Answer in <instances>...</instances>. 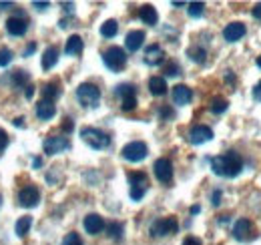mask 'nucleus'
<instances>
[{
    "label": "nucleus",
    "mask_w": 261,
    "mask_h": 245,
    "mask_svg": "<svg viewBox=\"0 0 261 245\" xmlns=\"http://www.w3.org/2000/svg\"><path fill=\"white\" fill-rule=\"evenodd\" d=\"M211 171L217 177L233 179L243 171V159L237 151H227L223 155H217L211 159Z\"/></svg>",
    "instance_id": "nucleus-1"
},
{
    "label": "nucleus",
    "mask_w": 261,
    "mask_h": 245,
    "mask_svg": "<svg viewBox=\"0 0 261 245\" xmlns=\"http://www.w3.org/2000/svg\"><path fill=\"white\" fill-rule=\"evenodd\" d=\"M81 139L89 147H93L97 151H102V149L111 147V137L105 131L97 129V127H85V129H81Z\"/></svg>",
    "instance_id": "nucleus-2"
},
{
    "label": "nucleus",
    "mask_w": 261,
    "mask_h": 245,
    "mask_svg": "<svg viewBox=\"0 0 261 245\" xmlns=\"http://www.w3.org/2000/svg\"><path fill=\"white\" fill-rule=\"evenodd\" d=\"M102 62L109 70L113 72H121L125 66H127V53L121 48V46H109L105 53H102Z\"/></svg>",
    "instance_id": "nucleus-3"
},
{
    "label": "nucleus",
    "mask_w": 261,
    "mask_h": 245,
    "mask_svg": "<svg viewBox=\"0 0 261 245\" xmlns=\"http://www.w3.org/2000/svg\"><path fill=\"white\" fill-rule=\"evenodd\" d=\"M76 99L83 107H97L100 103V89L93 83H83L76 89Z\"/></svg>",
    "instance_id": "nucleus-4"
},
{
    "label": "nucleus",
    "mask_w": 261,
    "mask_h": 245,
    "mask_svg": "<svg viewBox=\"0 0 261 245\" xmlns=\"http://www.w3.org/2000/svg\"><path fill=\"white\" fill-rule=\"evenodd\" d=\"M115 92H117V96H121V109L125 113L137 109V87L135 85H130V83L117 85Z\"/></svg>",
    "instance_id": "nucleus-5"
},
{
    "label": "nucleus",
    "mask_w": 261,
    "mask_h": 245,
    "mask_svg": "<svg viewBox=\"0 0 261 245\" xmlns=\"http://www.w3.org/2000/svg\"><path fill=\"white\" fill-rule=\"evenodd\" d=\"M179 229V223L175 217H161V219H155L149 227V233L153 237H165V235H171V233H177Z\"/></svg>",
    "instance_id": "nucleus-6"
},
{
    "label": "nucleus",
    "mask_w": 261,
    "mask_h": 245,
    "mask_svg": "<svg viewBox=\"0 0 261 245\" xmlns=\"http://www.w3.org/2000/svg\"><path fill=\"white\" fill-rule=\"evenodd\" d=\"M123 159H127L129 163H141L143 159H147V155H149V147H147V143H143V141H130L127 143L125 147H123Z\"/></svg>",
    "instance_id": "nucleus-7"
},
{
    "label": "nucleus",
    "mask_w": 261,
    "mask_h": 245,
    "mask_svg": "<svg viewBox=\"0 0 261 245\" xmlns=\"http://www.w3.org/2000/svg\"><path fill=\"white\" fill-rule=\"evenodd\" d=\"M129 183H130V199L133 201H141L147 193V175L143 171H135V173H129Z\"/></svg>",
    "instance_id": "nucleus-8"
},
{
    "label": "nucleus",
    "mask_w": 261,
    "mask_h": 245,
    "mask_svg": "<svg viewBox=\"0 0 261 245\" xmlns=\"http://www.w3.org/2000/svg\"><path fill=\"white\" fill-rule=\"evenodd\" d=\"M42 147H44L46 155H59L66 149H70V141H68V137H63V135H50L44 139Z\"/></svg>",
    "instance_id": "nucleus-9"
},
{
    "label": "nucleus",
    "mask_w": 261,
    "mask_h": 245,
    "mask_svg": "<svg viewBox=\"0 0 261 245\" xmlns=\"http://www.w3.org/2000/svg\"><path fill=\"white\" fill-rule=\"evenodd\" d=\"M18 203H20L22 207H27V209L36 207V205L40 203V191H38V187H34V185L22 187V189L18 191Z\"/></svg>",
    "instance_id": "nucleus-10"
},
{
    "label": "nucleus",
    "mask_w": 261,
    "mask_h": 245,
    "mask_svg": "<svg viewBox=\"0 0 261 245\" xmlns=\"http://www.w3.org/2000/svg\"><path fill=\"white\" fill-rule=\"evenodd\" d=\"M153 171H155V177H157L161 183L169 185L173 181V163H171L167 157H161V159L155 161Z\"/></svg>",
    "instance_id": "nucleus-11"
},
{
    "label": "nucleus",
    "mask_w": 261,
    "mask_h": 245,
    "mask_svg": "<svg viewBox=\"0 0 261 245\" xmlns=\"http://www.w3.org/2000/svg\"><path fill=\"white\" fill-rule=\"evenodd\" d=\"M251 231H253V225H251V221L247 217H241V219H237L233 223V237L237 241H249Z\"/></svg>",
    "instance_id": "nucleus-12"
},
{
    "label": "nucleus",
    "mask_w": 261,
    "mask_h": 245,
    "mask_svg": "<svg viewBox=\"0 0 261 245\" xmlns=\"http://www.w3.org/2000/svg\"><path fill=\"white\" fill-rule=\"evenodd\" d=\"M213 139V131L207 127V125H195L191 131H189V141L193 145H203L207 141Z\"/></svg>",
    "instance_id": "nucleus-13"
},
{
    "label": "nucleus",
    "mask_w": 261,
    "mask_h": 245,
    "mask_svg": "<svg viewBox=\"0 0 261 245\" xmlns=\"http://www.w3.org/2000/svg\"><path fill=\"white\" fill-rule=\"evenodd\" d=\"M29 31V22L24 16H10L6 20V32L12 36H24Z\"/></svg>",
    "instance_id": "nucleus-14"
},
{
    "label": "nucleus",
    "mask_w": 261,
    "mask_h": 245,
    "mask_svg": "<svg viewBox=\"0 0 261 245\" xmlns=\"http://www.w3.org/2000/svg\"><path fill=\"white\" fill-rule=\"evenodd\" d=\"M245 24L243 22H229L227 27L223 29V38L227 40V42H237V40H241L243 36H245Z\"/></svg>",
    "instance_id": "nucleus-15"
},
{
    "label": "nucleus",
    "mask_w": 261,
    "mask_h": 245,
    "mask_svg": "<svg viewBox=\"0 0 261 245\" xmlns=\"http://www.w3.org/2000/svg\"><path fill=\"white\" fill-rule=\"evenodd\" d=\"M163 62H165V51L159 44L147 46V51H145V64H149V66H159V64H163Z\"/></svg>",
    "instance_id": "nucleus-16"
},
{
    "label": "nucleus",
    "mask_w": 261,
    "mask_h": 245,
    "mask_svg": "<svg viewBox=\"0 0 261 245\" xmlns=\"http://www.w3.org/2000/svg\"><path fill=\"white\" fill-rule=\"evenodd\" d=\"M83 225H85V231H87L89 235H98V233L105 229V221H102V217L97 213L87 215L85 221H83Z\"/></svg>",
    "instance_id": "nucleus-17"
},
{
    "label": "nucleus",
    "mask_w": 261,
    "mask_h": 245,
    "mask_svg": "<svg viewBox=\"0 0 261 245\" xmlns=\"http://www.w3.org/2000/svg\"><path fill=\"white\" fill-rule=\"evenodd\" d=\"M191 99H193V91L187 87V85H177V87H173V103L175 105H189L191 103Z\"/></svg>",
    "instance_id": "nucleus-18"
},
{
    "label": "nucleus",
    "mask_w": 261,
    "mask_h": 245,
    "mask_svg": "<svg viewBox=\"0 0 261 245\" xmlns=\"http://www.w3.org/2000/svg\"><path fill=\"white\" fill-rule=\"evenodd\" d=\"M145 32L143 31H130L127 36H125V46H127V51L130 53H137L143 44H145Z\"/></svg>",
    "instance_id": "nucleus-19"
},
{
    "label": "nucleus",
    "mask_w": 261,
    "mask_h": 245,
    "mask_svg": "<svg viewBox=\"0 0 261 245\" xmlns=\"http://www.w3.org/2000/svg\"><path fill=\"white\" fill-rule=\"evenodd\" d=\"M139 18H141L145 24L155 27V24H157V20H159L157 8H155V6H151V4H143V6L139 8Z\"/></svg>",
    "instance_id": "nucleus-20"
},
{
    "label": "nucleus",
    "mask_w": 261,
    "mask_h": 245,
    "mask_svg": "<svg viewBox=\"0 0 261 245\" xmlns=\"http://www.w3.org/2000/svg\"><path fill=\"white\" fill-rule=\"evenodd\" d=\"M55 113H57L55 103H50V101H38V105H36V117L40 121H50L55 117Z\"/></svg>",
    "instance_id": "nucleus-21"
},
{
    "label": "nucleus",
    "mask_w": 261,
    "mask_h": 245,
    "mask_svg": "<svg viewBox=\"0 0 261 245\" xmlns=\"http://www.w3.org/2000/svg\"><path fill=\"white\" fill-rule=\"evenodd\" d=\"M83 48H85V42H83V38L79 34L68 36V40H66L65 44V53L68 57H79L83 53Z\"/></svg>",
    "instance_id": "nucleus-22"
},
{
    "label": "nucleus",
    "mask_w": 261,
    "mask_h": 245,
    "mask_svg": "<svg viewBox=\"0 0 261 245\" xmlns=\"http://www.w3.org/2000/svg\"><path fill=\"white\" fill-rule=\"evenodd\" d=\"M57 62H59V48H57V46H48V48L42 53V61H40L42 68H44V70H50Z\"/></svg>",
    "instance_id": "nucleus-23"
},
{
    "label": "nucleus",
    "mask_w": 261,
    "mask_h": 245,
    "mask_svg": "<svg viewBox=\"0 0 261 245\" xmlns=\"http://www.w3.org/2000/svg\"><path fill=\"white\" fill-rule=\"evenodd\" d=\"M42 101H50V103H55L59 96H61V85L59 83H46L44 87H42Z\"/></svg>",
    "instance_id": "nucleus-24"
},
{
    "label": "nucleus",
    "mask_w": 261,
    "mask_h": 245,
    "mask_svg": "<svg viewBox=\"0 0 261 245\" xmlns=\"http://www.w3.org/2000/svg\"><path fill=\"white\" fill-rule=\"evenodd\" d=\"M149 91L155 96H163L167 92V83H165L163 77H151L149 79Z\"/></svg>",
    "instance_id": "nucleus-25"
},
{
    "label": "nucleus",
    "mask_w": 261,
    "mask_h": 245,
    "mask_svg": "<svg viewBox=\"0 0 261 245\" xmlns=\"http://www.w3.org/2000/svg\"><path fill=\"white\" fill-rule=\"evenodd\" d=\"M31 225H33V217H31V215H22V217L16 221V227H14L16 235H18V237H24V235L31 231Z\"/></svg>",
    "instance_id": "nucleus-26"
},
{
    "label": "nucleus",
    "mask_w": 261,
    "mask_h": 245,
    "mask_svg": "<svg viewBox=\"0 0 261 245\" xmlns=\"http://www.w3.org/2000/svg\"><path fill=\"white\" fill-rule=\"evenodd\" d=\"M209 109H211L213 115H223V113L229 109V101L227 99H223V96H213Z\"/></svg>",
    "instance_id": "nucleus-27"
},
{
    "label": "nucleus",
    "mask_w": 261,
    "mask_h": 245,
    "mask_svg": "<svg viewBox=\"0 0 261 245\" xmlns=\"http://www.w3.org/2000/svg\"><path fill=\"white\" fill-rule=\"evenodd\" d=\"M187 57H191V61L197 64H205L207 61V51L203 46H189L187 48Z\"/></svg>",
    "instance_id": "nucleus-28"
},
{
    "label": "nucleus",
    "mask_w": 261,
    "mask_h": 245,
    "mask_svg": "<svg viewBox=\"0 0 261 245\" xmlns=\"http://www.w3.org/2000/svg\"><path fill=\"white\" fill-rule=\"evenodd\" d=\"M29 81H31V77H29V72H27V70H14V72H12V77H10V83H12L14 87H18V89H22Z\"/></svg>",
    "instance_id": "nucleus-29"
},
{
    "label": "nucleus",
    "mask_w": 261,
    "mask_h": 245,
    "mask_svg": "<svg viewBox=\"0 0 261 245\" xmlns=\"http://www.w3.org/2000/svg\"><path fill=\"white\" fill-rule=\"evenodd\" d=\"M123 231H125V227H123V223H119V221H113V223H109L107 225V235L111 237V239H121L123 237Z\"/></svg>",
    "instance_id": "nucleus-30"
},
{
    "label": "nucleus",
    "mask_w": 261,
    "mask_h": 245,
    "mask_svg": "<svg viewBox=\"0 0 261 245\" xmlns=\"http://www.w3.org/2000/svg\"><path fill=\"white\" fill-rule=\"evenodd\" d=\"M119 32V24H117V20H105L102 22V27H100V34L105 36V38H113L115 34Z\"/></svg>",
    "instance_id": "nucleus-31"
},
{
    "label": "nucleus",
    "mask_w": 261,
    "mask_h": 245,
    "mask_svg": "<svg viewBox=\"0 0 261 245\" xmlns=\"http://www.w3.org/2000/svg\"><path fill=\"white\" fill-rule=\"evenodd\" d=\"M187 12H189L191 18L203 16V12H205V2H189V4H187Z\"/></svg>",
    "instance_id": "nucleus-32"
},
{
    "label": "nucleus",
    "mask_w": 261,
    "mask_h": 245,
    "mask_svg": "<svg viewBox=\"0 0 261 245\" xmlns=\"http://www.w3.org/2000/svg\"><path fill=\"white\" fill-rule=\"evenodd\" d=\"M165 75L167 77H179L181 75V66L177 62H167L165 64Z\"/></svg>",
    "instance_id": "nucleus-33"
},
{
    "label": "nucleus",
    "mask_w": 261,
    "mask_h": 245,
    "mask_svg": "<svg viewBox=\"0 0 261 245\" xmlns=\"http://www.w3.org/2000/svg\"><path fill=\"white\" fill-rule=\"evenodd\" d=\"M12 61V51L10 48H0V66H8Z\"/></svg>",
    "instance_id": "nucleus-34"
},
{
    "label": "nucleus",
    "mask_w": 261,
    "mask_h": 245,
    "mask_svg": "<svg viewBox=\"0 0 261 245\" xmlns=\"http://www.w3.org/2000/svg\"><path fill=\"white\" fill-rule=\"evenodd\" d=\"M61 245H83V239H81V235L79 233H68L65 239H63V243Z\"/></svg>",
    "instance_id": "nucleus-35"
},
{
    "label": "nucleus",
    "mask_w": 261,
    "mask_h": 245,
    "mask_svg": "<svg viewBox=\"0 0 261 245\" xmlns=\"http://www.w3.org/2000/svg\"><path fill=\"white\" fill-rule=\"evenodd\" d=\"M221 199H223V191H221V189H215V191L211 193V203H213V207H219V205H221Z\"/></svg>",
    "instance_id": "nucleus-36"
},
{
    "label": "nucleus",
    "mask_w": 261,
    "mask_h": 245,
    "mask_svg": "<svg viewBox=\"0 0 261 245\" xmlns=\"http://www.w3.org/2000/svg\"><path fill=\"white\" fill-rule=\"evenodd\" d=\"M159 115H161V119H163V121H169V119H173V117H175L173 109H171V107H167V105H165V107H161Z\"/></svg>",
    "instance_id": "nucleus-37"
},
{
    "label": "nucleus",
    "mask_w": 261,
    "mask_h": 245,
    "mask_svg": "<svg viewBox=\"0 0 261 245\" xmlns=\"http://www.w3.org/2000/svg\"><path fill=\"white\" fill-rule=\"evenodd\" d=\"M183 245H203V243H201V239L195 237V235H187V237L183 239Z\"/></svg>",
    "instance_id": "nucleus-38"
},
{
    "label": "nucleus",
    "mask_w": 261,
    "mask_h": 245,
    "mask_svg": "<svg viewBox=\"0 0 261 245\" xmlns=\"http://www.w3.org/2000/svg\"><path fill=\"white\" fill-rule=\"evenodd\" d=\"M6 145H8V135H6L4 129H0V151L6 149Z\"/></svg>",
    "instance_id": "nucleus-39"
},
{
    "label": "nucleus",
    "mask_w": 261,
    "mask_h": 245,
    "mask_svg": "<svg viewBox=\"0 0 261 245\" xmlns=\"http://www.w3.org/2000/svg\"><path fill=\"white\" fill-rule=\"evenodd\" d=\"M72 129H74V122H72V119L66 117L65 121H63V131L65 133H72Z\"/></svg>",
    "instance_id": "nucleus-40"
},
{
    "label": "nucleus",
    "mask_w": 261,
    "mask_h": 245,
    "mask_svg": "<svg viewBox=\"0 0 261 245\" xmlns=\"http://www.w3.org/2000/svg\"><path fill=\"white\" fill-rule=\"evenodd\" d=\"M251 94H253V101H257V103H261V81L253 87V91H251Z\"/></svg>",
    "instance_id": "nucleus-41"
},
{
    "label": "nucleus",
    "mask_w": 261,
    "mask_h": 245,
    "mask_svg": "<svg viewBox=\"0 0 261 245\" xmlns=\"http://www.w3.org/2000/svg\"><path fill=\"white\" fill-rule=\"evenodd\" d=\"M251 14H253V18H257V20H261V2H257V4L253 6Z\"/></svg>",
    "instance_id": "nucleus-42"
},
{
    "label": "nucleus",
    "mask_w": 261,
    "mask_h": 245,
    "mask_svg": "<svg viewBox=\"0 0 261 245\" xmlns=\"http://www.w3.org/2000/svg\"><path fill=\"white\" fill-rule=\"evenodd\" d=\"M33 6L36 10H46L48 8V2H33Z\"/></svg>",
    "instance_id": "nucleus-43"
},
{
    "label": "nucleus",
    "mask_w": 261,
    "mask_h": 245,
    "mask_svg": "<svg viewBox=\"0 0 261 245\" xmlns=\"http://www.w3.org/2000/svg\"><path fill=\"white\" fill-rule=\"evenodd\" d=\"M34 51H36V44H34V42H31V44L27 46V51H24V57H31Z\"/></svg>",
    "instance_id": "nucleus-44"
},
{
    "label": "nucleus",
    "mask_w": 261,
    "mask_h": 245,
    "mask_svg": "<svg viewBox=\"0 0 261 245\" xmlns=\"http://www.w3.org/2000/svg\"><path fill=\"white\" fill-rule=\"evenodd\" d=\"M33 167H34V169L42 167V159H40V157H34V159H33Z\"/></svg>",
    "instance_id": "nucleus-45"
},
{
    "label": "nucleus",
    "mask_w": 261,
    "mask_h": 245,
    "mask_svg": "<svg viewBox=\"0 0 261 245\" xmlns=\"http://www.w3.org/2000/svg\"><path fill=\"white\" fill-rule=\"evenodd\" d=\"M225 81H227V83H231V85L235 83V75H233L231 70H227V75H225Z\"/></svg>",
    "instance_id": "nucleus-46"
},
{
    "label": "nucleus",
    "mask_w": 261,
    "mask_h": 245,
    "mask_svg": "<svg viewBox=\"0 0 261 245\" xmlns=\"http://www.w3.org/2000/svg\"><path fill=\"white\" fill-rule=\"evenodd\" d=\"M14 127H24V117H16L14 119Z\"/></svg>",
    "instance_id": "nucleus-47"
},
{
    "label": "nucleus",
    "mask_w": 261,
    "mask_h": 245,
    "mask_svg": "<svg viewBox=\"0 0 261 245\" xmlns=\"http://www.w3.org/2000/svg\"><path fill=\"white\" fill-rule=\"evenodd\" d=\"M33 94H34V87H27V99H33Z\"/></svg>",
    "instance_id": "nucleus-48"
},
{
    "label": "nucleus",
    "mask_w": 261,
    "mask_h": 245,
    "mask_svg": "<svg viewBox=\"0 0 261 245\" xmlns=\"http://www.w3.org/2000/svg\"><path fill=\"white\" fill-rule=\"evenodd\" d=\"M63 6H65L66 12H72V8H74V4H68V2H63Z\"/></svg>",
    "instance_id": "nucleus-49"
},
{
    "label": "nucleus",
    "mask_w": 261,
    "mask_h": 245,
    "mask_svg": "<svg viewBox=\"0 0 261 245\" xmlns=\"http://www.w3.org/2000/svg\"><path fill=\"white\" fill-rule=\"evenodd\" d=\"M199 211H201V207H199V205H193V207H191V215H197Z\"/></svg>",
    "instance_id": "nucleus-50"
},
{
    "label": "nucleus",
    "mask_w": 261,
    "mask_h": 245,
    "mask_svg": "<svg viewBox=\"0 0 261 245\" xmlns=\"http://www.w3.org/2000/svg\"><path fill=\"white\" fill-rule=\"evenodd\" d=\"M171 4H173V6H175V8H181V6H187V4H185V2H171Z\"/></svg>",
    "instance_id": "nucleus-51"
},
{
    "label": "nucleus",
    "mask_w": 261,
    "mask_h": 245,
    "mask_svg": "<svg viewBox=\"0 0 261 245\" xmlns=\"http://www.w3.org/2000/svg\"><path fill=\"white\" fill-rule=\"evenodd\" d=\"M229 221V217L227 215H223V217H219V223H227Z\"/></svg>",
    "instance_id": "nucleus-52"
},
{
    "label": "nucleus",
    "mask_w": 261,
    "mask_h": 245,
    "mask_svg": "<svg viewBox=\"0 0 261 245\" xmlns=\"http://www.w3.org/2000/svg\"><path fill=\"white\" fill-rule=\"evenodd\" d=\"M255 62H257V66H259V68H261V55H259V57H257V61H255Z\"/></svg>",
    "instance_id": "nucleus-53"
},
{
    "label": "nucleus",
    "mask_w": 261,
    "mask_h": 245,
    "mask_svg": "<svg viewBox=\"0 0 261 245\" xmlns=\"http://www.w3.org/2000/svg\"><path fill=\"white\" fill-rule=\"evenodd\" d=\"M0 201H2V195H0Z\"/></svg>",
    "instance_id": "nucleus-54"
}]
</instances>
